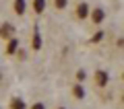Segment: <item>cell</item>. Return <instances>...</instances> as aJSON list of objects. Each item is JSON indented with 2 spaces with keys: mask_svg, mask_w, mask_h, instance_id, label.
Instances as JSON below:
<instances>
[{
  "mask_svg": "<svg viewBox=\"0 0 124 109\" xmlns=\"http://www.w3.org/2000/svg\"><path fill=\"white\" fill-rule=\"evenodd\" d=\"M89 17H91V21L95 23V25H99V23H103V19H106V10L103 8H93Z\"/></svg>",
  "mask_w": 124,
  "mask_h": 109,
  "instance_id": "obj_1",
  "label": "cell"
},
{
  "mask_svg": "<svg viewBox=\"0 0 124 109\" xmlns=\"http://www.w3.org/2000/svg\"><path fill=\"white\" fill-rule=\"evenodd\" d=\"M77 19H79V21H83V19H87L89 17V14H91V13H89V4H87V2H81V4L79 6H77Z\"/></svg>",
  "mask_w": 124,
  "mask_h": 109,
  "instance_id": "obj_2",
  "label": "cell"
},
{
  "mask_svg": "<svg viewBox=\"0 0 124 109\" xmlns=\"http://www.w3.org/2000/svg\"><path fill=\"white\" fill-rule=\"evenodd\" d=\"M108 80H110V76H108V72H103V70H99L97 74H95V82H97L99 87H106Z\"/></svg>",
  "mask_w": 124,
  "mask_h": 109,
  "instance_id": "obj_3",
  "label": "cell"
},
{
  "mask_svg": "<svg viewBox=\"0 0 124 109\" xmlns=\"http://www.w3.org/2000/svg\"><path fill=\"white\" fill-rule=\"evenodd\" d=\"M13 31H15V27L13 25H8V23H4V25L0 27V35H2V37H6V39H13Z\"/></svg>",
  "mask_w": 124,
  "mask_h": 109,
  "instance_id": "obj_4",
  "label": "cell"
},
{
  "mask_svg": "<svg viewBox=\"0 0 124 109\" xmlns=\"http://www.w3.org/2000/svg\"><path fill=\"white\" fill-rule=\"evenodd\" d=\"M27 10V2L25 0H15V13L17 14H25Z\"/></svg>",
  "mask_w": 124,
  "mask_h": 109,
  "instance_id": "obj_5",
  "label": "cell"
},
{
  "mask_svg": "<svg viewBox=\"0 0 124 109\" xmlns=\"http://www.w3.org/2000/svg\"><path fill=\"white\" fill-rule=\"evenodd\" d=\"M33 6H35V13L41 14V13L46 10V0H35V2H33Z\"/></svg>",
  "mask_w": 124,
  "mask_h": 109,
  "instance_id": "obj_6",
  "label": "cell"
},
{
  "mask_svg": "<svg viewBox=\"0 0 124 109\" xmlns=\"http://www.w3.org/2000/svg\"><path fill=\"white\" fill-rule=\"evenodd\" d=\"M33 49H35V52L41 49V35L37 33V31H35V35H33Z\"/></svg>",
  "mask_w": 124,
  "mask_h": 109,
  "instance_id": "obj_7",
  "label": "cell"
},
{
  "mask_svg": "<svg viewBox=\"0 0 124 109\" xmlns=\"http://www.w3.org/2000/svg\"><path fill=\"white\" fill-rule=\"evenodd\" d=\"M17 48H19V41H17V39H10V43L6 45V52H8V54H15V52H17Z\"/></svg>",
  "mask_w": 124,
  "mask_h": 109,
  "instance_id": "obj_8",
  "label": "cell"
},
{
  "mask_svg": "<svg viewBox=\"0 0 124 109\" xmlns=\"http://www.w3.org/2000/svg\"><path fill=\"white\" fill-rule=\"evenodd\" d=\"M66 2H68V0H54V6H56L58 10H62L64 6H66Z\"/></svg>",
  "mask_w": 124,
  "mask_h": 109,
  "instance_id": "obj_9",
  "label": "cell"
},
{
  "mask_svg": "<svg viewBox=\"0 0 124 109\" xmlns=\"http://www.w3.org/2000/svg\"><path fill=\"white\" fill-rule=\"evenodd\" d=\"M101 37H103V31H97V33H95V37L91 39V43H95V41H99Z\"/></svg>",
  "mask_w": 124,
  "mask_h": 109,
  "instance_id": "obj_10",
  "label": "cell"
},
{
  "mask_svg": "<svg viewBox=\"0 0 124 109\" xmlns=\"http://www.w3.org/2000/svg\"><path fill=\"white\" fill-rule=\"evenodd\" d=\"M72 91H75V95H77V97H83V89H81L79 84H75V89H72Z\"/></svg>",
  "mask_w": 124,
  "mask_h": 109,
  "instance_id": "obj_11",
  "label": "cell"
},
{
  "mask_svg": "<svg viewBox=\"0 0 124 109\" xmlns=\"http://www.w3.org/2000/svg\"><path fill=\"white\" fill-rule=\"evenodd\" d=\"M35 109H44V107H41V105H35Z\"/></svg>",
  "mask_w": 124,
  "mask_h": 109,
  "instance_id": "obj_12",
  "label": "cell"
},
{
  "mask_svg": "<svg viewBox=\"0 0 124 109\" xmlns=\"http://www.w3.org/2000/svg\"><path fill=\"white\" fill-rule=\"evenodd\" d=\"M0 80H2V74H0Z\"/></svg>",
  "mask_w": 124,
  "mask_h": 109,
  "instance_id": "obj_13",
  "label": "cell"
},
{
  "mask_svg": "<svg viewBox=\"0 0 124 109\" xmlns=\"http://www.w3.org/2000/svg\"><path fill=\"white\" fill-rule=\"evenodd\" d=\"M122 99H124V97H122Z\"/></svg>",
  "mask_w": 124,
  "mask_h": 109,
  "instance_id": "obj_14",
  "label": "cell"
}]
</instances>
